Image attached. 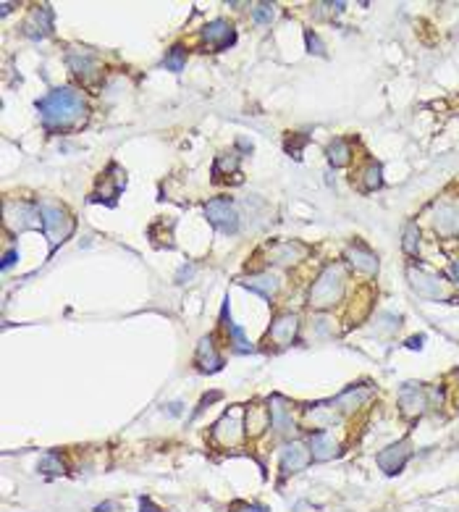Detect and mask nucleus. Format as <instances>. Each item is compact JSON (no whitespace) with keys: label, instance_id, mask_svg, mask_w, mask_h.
<instances>
[{"label":"nucleus","instance_id":"36","mask_svg":"<svg viewBox=\"0 0 459 512\" xmlns=\"http://www.w3.org/2000/svg\"><path fill=\"white\" fill-rule=\"evenodd\" d=\"M236 512H268V510L260 507V504H244V507H239Z\"/></svg>","mask_w":459,"mask_h":512},{"label":"nucleus","instance_id":"11","mask_svg":"<svg viewBox=\"0 0 459 512\" xmlns=\"http://www.w3.org/2000/svg\"><path fill=\"white\" fill-rule=\"evenodd\" d=\"M310 449L300 442H291L281 449V471L284 473H297V471H304L310 465Z\"/></svg>","mask_w":459,"mask_h":512},{"label":"nucleus","instance_id":"31","mask_svg":"<svg viewBox=\"0 0 459 512\" xmlns=\"http://www.w3.org/2000/svg\"><path fill=\"white\" fill-rule=\"evenodd\" d=\"M380 182H383L380 179V166L378 163H370L365 171V189H378Z\"/></svg>","mask_w":459,"mask_h":512},{"label":"nucleus","instance_id":"9","mask_svg":"<svg viewBox=\"0 0 459 512\" xmlns=\"http://www.w3.org/2000/svg\"><path fill=\"white\" fill-rule=\"evenodd\" d=\"M52 32V8L50 6H37L35 11L26 16L24 35L32 39H42Z\"/></svg>","mask_w":459,"mask_h":512},{"label":"nucleus","instance_id":"37","mask_svg":"<svg viewBox=\"0 0 459 512\" xmlns=\"http://www.w3.org/2000/svg\"><path fill=\"white\" fill-rule=\"evenodd\" d=\"M422 339H425V336H415V339L407 341V347H409V350H420V347H422Z\"/></svg>","mask_w":459,"mask_h":512},{"label":"nucleus","instance_id":"20","mask_svg":"<svg viewBox=\"0 0 459 512\" xmlns=\"http://www.w3.org/2000/svg\"><path fill=\"white\" fill-rule=\"evenodd\" d=\"M68 66H71V71H77L79 77H87L97 68V58L90 50H74L68 53Z\"/></svg>","mask_w":459,"mask_h":512},{"label":"nucleus","instance_id":"15","mask_svg":"<svg viewBox=\"0 0 459 512\" xmlns=\"http://www.w3.org/2000/svg\"><path fill=\"white\" fill-rule=\"evenodd\" d=\"M247 289H252V292H257L260 297H265V300H271L275 292H278V287H281V278L275 274H271V271H265V274H257V276H249V278H244L242 281Z\"/></svg>","mask_w":459,"mask_h":512},{"label":"nucleus","instance_id":"8","mask_svg":"<svg viewBox=\"0 0 459 512\" xmlns=\"http://www.w3.org/2000/svg\"><path fill=\"white\" fill-rule=\"evenodd\" d=\"M409 455H412V449H409V442H396V444L386 446L383 452H378V465L383 473H389V475H393V473H399L402 468L407 465V459H409Z\"/></svg>","mask_w":459,"mask_h":512},{"label":"nucleus","instance_id":"34","mask_svg":"<svg viewBox=\"0 0 459 512\" xmlns=\"http://www.w3.org/2000/svg\"><path fill=\"white\" fill-rule=\"evenodd\" d=\"M139 510H142V512H160V510H157L155 504H153V502H150V499H147V497H142V499H139Z\"/></svg>","mask_w":459,"mask_h":512},{"label":"nucleus","instance_id":"4","mask_svg":"<svg viewBox=\"0 0 459 512\" xmlns=\"http://www.w3.org/2000/svg\"><path fill=\"white\" fill-rule=\"evenodd\" d=\"M205 216L215 229H221L223 234H236V229H239V213H236L234 202L226 200V197L210 200L205 205Z\"/></svg>","mask_w":459,"mask_h":512},{"label":"nucleus","instance_id":"18","mask_svg":"<svg viewBox=\"0 0 459 512\" xmlns=\"http://www.w3.org/2000/svg\"><path fill=\"white\" fill-rule=\"evenodd\" d=\"M268 410H271V426H273L278 433H286L289 428L294 426V420H291V410H289L284 397H273Z\"/></svg>","mask_w":459,"mask_h":512},{"label":"nucleus","instance_id":"1","mask_svg":"<svg viewBox=\"0 0 459 512\" xmlns=\"http://www.w3.org/2000/svg\"><path fill=\"white\" fill-rule=\"evenodd\" d=\"M37 111L48 129H66V126H74L79 121H84L87 105H84V97L77 90L58 87V90L48 92L45 97H39Z\"/></svg>","mask_w":459,"mask_h":512},{"label":"nucleus","instance_id":"27","mask_svg":"<svg viewBox=\"0 0 459 512\" xmlns=\"http://www.w3.org/2000/svg\"><path fill=\"white\" fill-rule=\"evenodd\" d=\"M407 255H418V247H420V229L418 223H409L404 231V242H402Z\"/></svg>","mask_w":459,"mask_h":512},{"label":"nucleus","instance_id":"38","mask_svg":"<svg viewBox=\"0 0 459 512\" xmlns=\"http://www.w3.org/2000/svg\"><path fill=\"white\" fill-rule=\"evenodd\" d=\"M108 510H116V504H113V502H103V504L95 507V512H108Z\"/></svg>","mask_w":459,"mask_h":512},{"label":"nucleus","instance_id":"35","mask_svg":"<svg viewBox=\"0 0 459 512\" xmlns=\"http://www.w3.org/2000/svg\"><path fill=\"white\" fill-rule=\"evenodd\" d=\"M449 278H451L454 284H459V260H454L449 265Z\"/></svg>","mask_w":459,"mask_h":512},{"label":"nucleus","instance_id":"24","mask_svg":"<svg viewBox=\"0 0 459 512\" xmlns=\"http://www.w3.org/2000/svg\"><path fill=\"white\" fill-rule=\"evenodd\" d=\"M271 426V410L268 407H249L247 413V433H260L262 428H268Z\"/></svg>","mask_w":459,"mask_h":512},{"label":"nucleus","instance_id":"10","mask_svg":"<svg viewBox=\"0 0 459 512\" xmlns=\"http://www.w3.org/2000/svg\"><path fill=\"white\" fill-rule=\"evenodd\" d=\"M399 407L407 418H418L420 413L428 407V397L420 389V383H404L399 389Z\"/></svg>","mask_w":459,"mask_h":512},{"label":"nucleus","instance_id":"39","mask_svg":"<svg viewBox=\"0 0 459 512\" xmlns=\"http://www.w3.org/2000/svg\"><path fill=\"white\" fill-rule=\"evenodd\" d=\"M168 410L173 413V415H179V413H182V402H173V405H168Z\"/></svg>","mask_w":459,"mask_h":512},{"label":"nucleus","instance_id":"33","mask_svg":"<svg viewBox=\"0 0 459 512\" xmlns=\"http://www.w3.org/2000/svg\"><path fill=\"white\" fill-rule=\"evenodd\" d=\"M16 258H19V252H16V249H8L6 258H3V271H8L13 263H16Z\"/></svg>","mask_w":459,"mask_h":512},{"label":"nucleus","instance_id":"3","mask_svg":"<svg viewBox=\"0 0 459 512\" xmlns=\"http://www.w3.org/2000/svg\"><path fill=\"white\" fill-rule=\"evenodd\" d=\"M39 216H42V229H45V234L50 236L52 245H58V242H64L66 236L71 234V229H74V221L68 218V213H66L61 205H55V202H39Z\"/></svg>","mask_w":459,"mask_h":512},{"label":"nucleus","instance_id":"28","mask_svg":"<svg viewBox=\"0 0 459 512\" xmlns=\"http://www.w3.org/2000/svg\"><path fill=\"white\" fill-rule=\"evenodd\" d=\"M39 471L45 475H58V473H64V459L58 457L55 452H50V455H45L39 459Z\"/></svg>","mask_w":459,"mask_h":512},{"label":"nucleus","instance_id":"17","mask_svg":"<svg viewBox=\"0 0 459 512\" xmlns=\"http://www.w3.org/2000/svg\"><path fill=\"white\" fill-rule=\"evenodd\" d=\"M294 334H297V315H278L273 321V326H271V331H268V336L273 341H278V344H289V341L294 339Z\"/></svg>","mask_w":459,"mask_h":512},{"label":"nucleus","instance_id":"22","mask_svg":"<svg viewBox=\"0 0 459 512\" xmlns=\"http://www.w3.org/2000/svg\"><path fill=\"white\" fill-rule=\"evenodd\" d=\"M367 397H370V389H367V386H352V389H346L344 394H339L333 405L341 407V410H346V413H349V410H354V407L362 405V402H365Z\"/></svg>","mask_w":459,"mask_h":512},{"label":"nucleus","instance_id":"14","mask_svg":"<svg viewBox=\"0 0 459 512\" xmlns=\"http://www.w3.org/2000/svg\"><path fill=\"white\" fill-rule=\"evenodd\" d=\"M197 366L202 368L205 373H215V370H221L223 357L215 352L213 336H202V339H199V344H197Z\"/></svg>","mask_w":459,"mask_h":512},{"label":"nucleus","instance_id":"23","mask_svg":"<svg viewBox=\"0 0 459 512\" xmlns=\"http://www.w3.org/2000/svg\"><path fill=\"white\" fill-rule=\"evenodd\" d=\"M307 249L300 242H284V245H275L271 249V260L273 263H294L297 258H302Z\"/></svg>","mask_w":459,"mask_h":512},{"label":"nucleus","instance_id":"12","mask_svg":"<svg viewBox=\"0 0 459 512\" xmlns=\"http://www.w3.org/2000/svg\"><path fill=\"white\" fill-rule=\"evenodd\" d=\"M202 37L208 39L210 45H215L218 50H226V48H231V45L236 42V32H234V26L228 24V21L215 19V21H210V24L205 26Z\"/></svg>","mask_w":459,"mask_h":512},{"label":"nucleus","instance_id":"16","mask_svg":"<svg viewBox=\"0 0 459 512\" xmlns=\"http://www.w3.org/2000/svg\"><path fill=\"white\" fill-rule=\"evenodd\" d=\"M346 260L352 263L357 271H362V274H375L378 271V258L370 249L362 247V245H352L346 249Z\"/></svg>","mask_w":459,"mask_h":512},{"label":"nucleus","instance_id":"5","mask_svg":"<svg viewBox=\"0 0 459 512\" xmlns=\"http://www.w3.org/2000/svg\"><path fill=\"white\" fill-rule=\"evenodd\" d=\"M6 223L11 226L13 231L37 229V226H42L39 205H29V202H8V205H6Z\"/></svg>","mask_w":459,"mask_h":512},{"label":"nucleus","instance_id":"21","mask_svg":"<svg viewBox=\"0 0 459 512\" xmlns=\"http://www.w3.org/2000/svg\"><path fill=\"white\" fill-rule=\"evenodd\" d=\"M223 326L228 328V334H231V341H234V350H236V352H252V344L247 341V336H244L242 326H236L234 321H231L228 305H223Z\"/></svg>","mask_w":459,"mask_h":512},{"label":"nucleus","instance_id":"29","mask_svg":"<svg viewBox=\"0 0 459 512\" xmlns=\"http://www.w3.org/2000/svg\"><path fill=\"white\" fill-rule=\"evenodd\" d=\"M273 6L271 3H257L255 8H252V16H255V21L257 24H271L273 21Z\"/></svg>","mask_w":459,"mask_h":512},{"label":"nucleus","instance_id":"2","mask_svg":"<svg viewBox=\"0 0 459 512\" xmlns=\"http://www.w3.org/2000/svg\"><path fill=\"white\" fill-rule=\"evenodd\" d=\"M341 292H344V271L339 265H328L310 289V305L320 307V310L331 307L341 297Z\"/></svg>","mask_w":459,"mask_h":512},{"label":"nucleus","instance_id":"40","mask_svg":"<svg viewBox=\"0 0 459 512\" xmlns=\"http://www.w3.org/2000/svg\"><path fill=\"white\" fill-rule=\"evenodd\" d=\"M239 147H242V150H252V142H247V140H239Z\"/></svg>","mask_w":459,"mask_h":512},{"label":"nucleus","instance_id":"7","mask_svg":"<svg viewBox=\"0 0 459 512\" xmlns=\"http://www.w3.org/2000/svg\"><path fill=\"white\" fill-rule=\"evenodd\" d=\"M433 229L444 236L459 234V205L449 202V200L438 202L433 208Z\"/></svg>","mask_w":459,"mask_h":512},{"label":"nucleus","instance_id":"25","mask_svg":"<svg viewBox=\"0 0 459 512\" xmlns=\"http://www.w3.org/2000/svg\"><path fill=\"white\" fill-rule=\"evenodd\" d=\"M328 160H331L333 169L346 166L349 163V144L344 142V140H333V142L328 144Z\"/></svg>","mask_w":459,"mask_h":512},{"label":"nucleus","instance_id":"13","mask_svg":"<svg viewBox=\"0 0 459 512\" xmlns=\"http://www.w3.org/2000/svg\"><path fill=\"white\" fill-rule=\"evenodd\" d=\"M409 281H412V289L418 292V294H422V297H431V300H441V297H446L444 292V284L436 278V276H428L422 274V271H409Z\"/></svg>","mask_w":459,"mask_h":512},{"label":"nucleus","instance_id":"30","mask_svg":"<svg viewBox=\"0 0 459 512\" xmlns=\"http://www.w3.org/2000/svg\"><path fill=\"white\" fill-rule=\"evenodd\" d=\"M236 166H239V158H236V155H231V158L221 155L218 160H215V166H213V176L218 179V176H221V171H236Z\"/></svg>","mask_w":459,"mask_h":512},{"label":"nucleus","instance_id":"32","mask_svg":"<svg viewBox=\"0 0 459 512\" xmlns=\"http://www.w3.org/2000/svg\"><path fill=\"white\" fill-rule=\"evenodd\" d=\"M304 39H307V48H310V53H315V55H326V48H323V42H320V37H318L315 32H307V35H304Z\"/></svg>","mask_w":459,"mask_h":512},{"label":"nucleus","instance_id":"19","mask_svg":"<svg viewBox=\"0 0 459 512\" xmlns=\"http://www.w3.org/2000/svg\"><path fill=\"white\" fill-rule=\"evenodd\" d=\"M310 455H313L318 462H326V459H331L336 455V442H333L326 431L315 433L313 439H310Z\"/></svg>","mask_w":459,"mask_h":512},{"label":"nucleus","instance_id":"6","mask_svg":"<svg viewBox=\"0 0 459 512\" xmlns=\"http://www.w3.org/2000/svg\"><path fill=\"white\" fill-rule=\"evenodd\" d=\"M239 428H242V410H239V407H231V410L223 413V418L213 426V439L223 446H231V444H236L239 436H242Z\"/></svg>","mask_w":459,"mask_h":512},{"label":"nucleus","instance_id":"26","mask_svg":"<svg viewBox=\"0 0 459 512\" xmlns=\"http://www.w3.org/2000/svg\"><path fill=\"white\" fill-rule=\"evenodd\" d=\"M163 66L168 68V71H184V66H186V50H184L182 45H173L168 53H166V58H163Z\"/></svg>","mask_w":459,"mask_h":512}]
</instances>
